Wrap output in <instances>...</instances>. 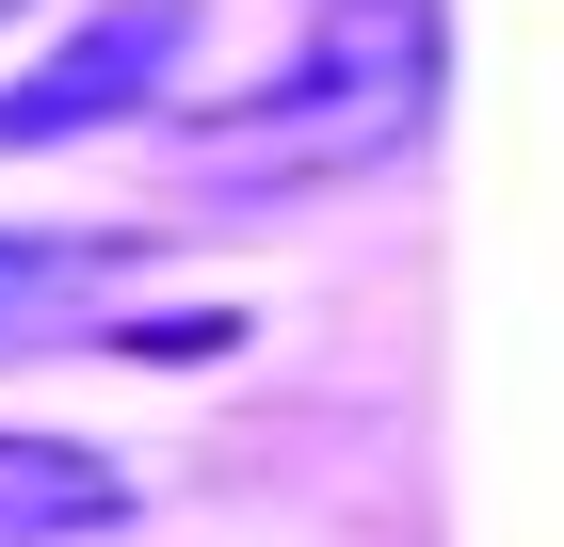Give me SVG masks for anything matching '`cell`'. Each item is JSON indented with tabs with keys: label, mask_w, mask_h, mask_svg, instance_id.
<instances>
[{
	"label": "cell",
	"mask_w": 564,
	"mask_h": 547,
	"mask_svg": "<svg viewBox=\"0 0 564 547\" xmlns=\"http://www.w3.org/2000/svg\"><path fill=\"white\" fill-rule=\"evenodd\" d=\"M177 48H194V0H113L97 33H65V48L33 65V81L0 97V145H65V129H113V113H145Z\"/></svg>",
	"instance_id": "2"
},
{
	"label": "cell",
	"mask_w": 564,
	"mask_h": 547,
	"mask_svg": "<svg viewBox=\"0 0 564 547\" xmlns=\"http://www.w3.org/2000/svg\"><path fill=\"white\" fill-rule=\"evenodd\" d=\"M0 17H17V0H0Z\"/></svg>",
	"instance_id": "5"
},
{
	"label": "cell",
	"mask_w": 564,
	"mask_h": 547,
	"mask_svg": "<svg viewBox=\"0 0 564 547\" xmlns=\"http://www.w3.org/2000/svg\"><path fill=\"white\" fill-rule=\"evenodd\" d=\"M130 515V467H97L82 435H0V547H82Z\"/></svg>",
	"instance_id": "3"
},
{
	"label": "cell",
	"mask_w": 564,
	"mask_h": 547,
	"mask_svg": "<svg viewBox=\"0 0 564 547\" xmlns=\"http://www.w3.org/2000/svg\"><path fill=\"white\" fill-rule=\"evenodd\" d=\"M33 274H48V258H33V242H0V306H17V291H33Z\"/></svg>",
	"instance_id": "4"
},
{
	"label": "cell",
	"mask_w": 564,
	"mask_h": 547,
	"mask_svg": "<svg viewBox=\"0 0 564 547\" xmlns=\"http://www.w3.org/2000/svg\"><path fill=\"white\" fill-rule=\"evenodd\" d=\"M420 113H435V0H323L291 65L194 129V162L210 177H355Z\"/></svg>",
	"instance_id": "1"
}]
</instances>
